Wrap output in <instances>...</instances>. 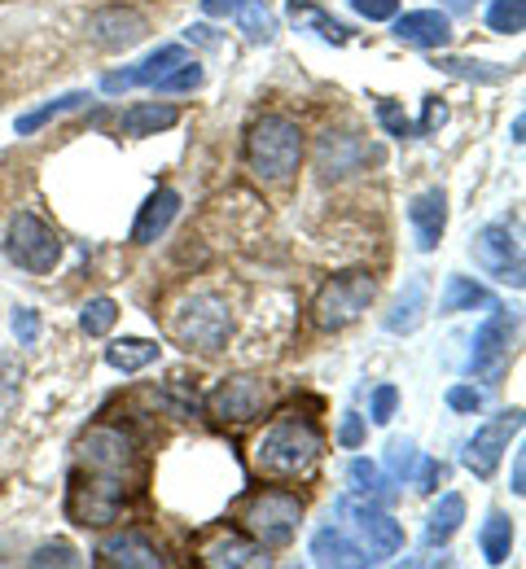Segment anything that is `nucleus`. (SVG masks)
<instances>
[{
  "label": "nucleus",
  "mask_w": 526,
  "mask_h": 569,
  "mask_svg": "<svg viewBox=\"0 0 526 569\" xmlns=\"http://www.w3.org/2000/svg\"><path fill=\"white\" fill-rule=\"evenodd\" d=\"M136 465H141V451L132 434H123L119 425H92L79 438V456H75L70 487H66V517L92 531L119 522Z\"/></svg>",
  "instance_id": "nucleus-1"
},
{
  "label": "nucleus",
  "mask_w": 526,
  "mask_h": 569,
  "mask_svg": "<svg viewBox=\"0 0 526 569\" xmlns=\"http://www.w3.org/2000/svg\"><path fill=\"white\" fill-rule=\"evenodd\" d=\"M321 434L303 416H281L255 438V469L264 478H299L321 460Z\"/></svg>",
  "instance_id": "nucleus-2"
},
{
  "label": "nucleus",
  "mask_w": 526,
  "mask_h": 569,
  "mask_svg": "<svg viewBox=\"0 0 526 569\" xmlns=\"http://www.w3.org/2000/svg\"><path fill=\"white\" fill-rule=\"evenodd\" d=\"M246 163L268 185L290 180L299 171V163H303V132H299V123L286 119V114H264L250 127V136H246Z\"/></svg>",
  "instance_id": "nucleus-3"
},
{
  "label": "nucleus",
  "mask_w": 526,
  "mask_h": 569,
  "mask_svg": "<svg viewBox=\"0 0 526 569\" xmlns=\"http://www.w3.org/2000/svg\"><path fill=\"white\" fill-rule=\"evenodd\" d=\"M171 337L184 346V350H202V355H215L224 350L228 342V328H233V315H228V302L215 298V293H193L184 298L171 320H167Z\"/></svg>",
  "instance_id": "nucleus-4"
},
{
  "label": "nucleus",
  "mask_w": 526,
  "mask_h": 569,
  "mask_svg": "<svg viewBox=\"0 0 526 569\" xmlns=\"http://www.w3.org/2000/svg\"><path fill=\"white\" fill-rule=\"evenodd\" d=\"M373 293H378V281H373L369 272H343V277H334V281L316 293L312 320H316L325 333H338V328L356 324V320L369 311Z\"/></svg>",
  "instance_id": "nucleus-5"
},
{
  "label": "nucleus",
  "mask_w": 526,
  "mask_h": 569,
  "mask_svg": "<svg viewBox=\"0 0 526 569\" xmlns=\"http://www.w3.org/2000/svg\"><path fill=\"white\" fill-rule=\"evenodd\" d=\"M299 522H303V504H299V495H290V491H264V495H255V500L246 504V513H242V526H246V535H250L259 548H286V544L294 539Z\"/></svg>",
  "instance_id": "nucleus-6"
},
{
  "label": "nucleus",
  "mask_w": 526,
  "mask_h": 569,
  "mask_svg": "<svg viewBox=\"0 0 526 569\" xmlns=\"http://www.w3.org/2000/svg\"><path fill=\"white\" fill-rule=\"evenodd\" d=\"M4 255H9L18 268L44 277V272H53V268L61 264V237H57L40 215L18 211V215L9 220V233H4Z\"/></svg>",
  "instance_id": "nucleus-7"
},
{
  "label": "nucleus",
  "mask_w": 526,
  "mask_h": 569,
  "mask_svg": "<svg viewBox=\"0 0 526 569\" xmlns=\"http://www.w3.org/2000/svg\"><path fill=\"white\" fill-rule=\"evenodd\" d=\"M268 403H272V381H264V377H228V381H220V386L211 390L206 412H211L215 421L242 425V421L264 416Z\"/></svg>",
  "instance_id": "nucleus-8"
},
{
  "label": "nucleus",
  "mask_w": 526,
  "mask_h": 569,
  "mask_svg": "<svg viewBox=\"0 0 526 569\" xmlns=\"http://www.w3.org/2000/svg\"><path fill=\"white\" fill-rule=\"evenodd\" d=\"M514 328H518V315L492 306V320L474 333V350H470V364H466L470 377H479V381H501V372H505V364H510Z\"/></svg>",
  "instance_id": "nucleus-9"
},
{
  "label": "nucleus",
  "mask_w": 526,
  "mask_h": 569,
  "mask_svg": "<svg viewBox=\"0 0 526 569\" xmlns=\"http://www.w3.org/2000/svg\"><path fill=\"white\" fill-rule=\"evenodd\" d=\"M470 255H474V264H479L488 277H496L501 284H514V289H523L526 284L523 246H518V237H514L505 224H488V228H479V237H474Z\"/></svg>",
  "instance_id": "nucleus-10"
},
{
  "label": "nucleus",
  "mask_w": 526,
  "mask_h": 569,
  "mask_svg": "<svg viewBox=\"0 0 526 569\" xmlns=\"http://www.w3.org/2000/svg\"><path fill=\"white\" fill-rule=\"evenodd\" d=\"M523 429V412H505L496 421H488L483 429H474V438L466 443V469L474 478H492L501 456L510 451V438Z\"/></svg>",
  "instance_id": "nucleus-11"
},
{
  "label": "nucleus",
  "mask_w": 526,
  "mask_h": 569,
  "mask_svg": "<svg viewBox=\"0 0 526 569\" xmlns=\"http://www.w3.org/2000/svg\"><path fill=\"white\" fill-rule=\"evenodd\" d=\"M343 517L356 522L360 539L369 544V561H382V557H395L404 548V526L387 513V509H373V504H356V500H343L338 504Z\"/></svg>",
  "instance_id": "nucleus-12"
},
{
  "label": "nucleus",
  "mask_w": 526,
  "mask_h": 569,
  "mask_svg": "<svg viewBox=\"0 0 526 569\" xmlns=\"http://www.w3.org/2000/svg\"><path fill=\"white\" fill-rule=\"evenodd\" d=\"M88 35H92V44L119 53V48L141 44V40L149 35V22H145V13L127 9V4H105V9H97V13L88 18Z\"/></svg>",
  "instance_id": "nucleus-13"
},
{
  "label": "nucleus",
  "mask_w": 526,
  "mask_h": 569,
  "mask_svg": "<svg viewBox=\"0 0 526 569\" xmlns=\"http://www.w3.org/2000/svg\"><path fill=\"white\" fill-rule=\"evenodd\" d=\"M189 62V53L180 48V44H163V48H154L141 66H132V70H114V75H105L101 79V92H127V88H141V83H158L163 75H171L176 66H184Z\"/></svg>",
  "instance_id": "nucleus-14"
},
{
  "label": "nucleus",
  "mask_w": 526,
  "mask_h": 569,
  "mask_svg": "<svg viewBox=\"0 0 526 569\" xmlns=\"http://www.w3.org/2000/svg\"><path fill=\"white\" fill-rule=\"evenodd\" d=\"M395 40L413 48H448L452 44V22L439 9H413L395 13Z\"/></svg>",
  "instance_id": "nucleus-15"
},
{
  "label": "nucleus",
  "mask_w": 526,
  "mask_h": 569,
  "mask_svg": "<svg viewBox=\"0 0 526 569\" xmlns=\"http://www.w3.org/2000/svg\"><path fill=\"white\" fill-rule=\"evenodd\" d=\"M369 158H373V154H369L356 136H347V132H325V136H321V149H316V167H321L325 180H343V176L360 171Z\"/></svg>",
  "instance_id": "nucleus-16"
},
{
  "label": "nucleus",
  "mask_w": 526,
  "mask_h": 569,
  "mask_svg": "<svg viewBox=\"0 0 526 569\" xmlns=\"http://www.w3.org/2000/svg\"><path fill=\"white\" fill-rule=\"evenodd\" d=\"M97 557H101V566H119V569H163V553L141 535V531H123V535H114V539H105L101 548H97Z\"/></svg>",
  "instance_id": "nucleus-17"
},
{
  "label": "nucleus",
  "mask_w": 526,
  "mask_h": 569,
  "mask_svg": "<svg viewBox=\"0 0 526 569\" xmlns=\"http://www.w3.org/2000/svg\"><path fill=\"white\" fill-rule=\"evenodd\" d=\"M176 215H180V193L176 189H154L145 198L141 215H136V224H132V242L136 246H154L176 224Z\"/></svg>",
  "instance_id": "nucleus-18"
},
{
  "label": "nucleus",
  "mask_w": 526,
  "mask_h": 569,
  "mask_svg": "<svg viewBox=\"0 0 526 569\" xmlns=\"http://www.w3.org/2000/svg\"><path fill=\"white\" fill-rule=\"evenodd\" d=\"M409 224H413V233H417V250L430 255V250L439 246L444 228H448V193H444V189H426L422 198H413Z\"/></svg>",
  "instance_id": "nucleus-19"
},
{
  "label": "nucleus",
  "mask_w": 526,
  "mask_h": 569,
  "mask_svg": "<svg viewBox=\"0 0 526 569\" xmlns=\"http://www.w3.org/2000/svg\"><path fill=\"white\" fill-rule=\"evenodd\" d=\"M312 561H316V566H334V569L373 566V561H369V553H365L360 544H351V539H347L343 531H334V526L316 531V539H312Z\"/></svg>",
  "instance_id": "nucleus-20"
},
{
  "label": "nucleus",
  "mask_w": 526,
  "mask_h": 569,
  "mask_svg": "<svg viewBox=\"0 0 526 569\" xmlns=\"http://www.w3.org/2000/svg\"><path fill=\"white\" fill-rule=\"evenodd\" d=\"M176 123H180V110L167 105V101H141V105L119 114V132L123 136H158V132H167Z\"/></svg>",
  "instance_id": "nucleus-21"
},
{
  "label": "nucleus",
  "mask_w": 526,
  "mask_h": 569,
  "mask_svg": "<svg viewBox=\"0 0 526 569\" xmlns=\"http://www.w3.org/2000/svg\"><path fill=\"white\" fill-rule=\"evenodd\" d=\"M202 561L206 566H228V569H242V566H259L264 561V548L255 539H237V535H220L202 548Z\"/></svg>",
  "instance_id": "nucleus-22"
},
{
  "label": "nucleus",
  "mask_w": 526,
  "mask_h": 569,
  "mask_svg": "<svg viewBox=\"0 0 526 569\" xmlns=\"http://www.w3.org/2000/svg\"><path fill=\"white\" fill-rule=\"evenodd\" d=\"M154 359H158V342H149V337H114L105 346V364L119 372H141Z\"/></svg>",
  "instance_id": "nucleus-23"
},
{
  "label": "nucleus",
  "mask_w": 526,
  "mask_h": 569,
  "mask_svg": "<svg viewBox=\"0 0 526 569\" xmlns=\"http://www.w3.org/2000/svg\"><path fill=\"white\" fill-rule=\"evenodd\" d=\"M461 522H466V500L457 495V491H448V495H439V504H435V513L426 517V544L430 548H439V544H448L457 531H461Z\"/></svg>",
  "instance_id": "nucleus-24"
},
{
  "label": "nucleus",
  "mask_w": 526,
  "mask_h": 569,
  "mask_svg": "<svg viewBox=\"0 0 526 569\" xmlns=\"http://www.w3.org/2000/svg\"><path fill=\"white\" fill-rule=\"evenodd\" d=\"M290 18L299 22V31H316V35H321V40H329V44H347V40H351V26H347V22H338V18H329L321 4L290 0Z\"/></svg>",
  "instance_id": "nucleus-25"
},
{
  "label": "nucleus",
  "mask_w": 526,
  "mask_h": 569,
  "mask_svg": "<svg viewBox=\"0 0 526 569\" xmlns=\"http://www.w3.org/2000/svg\"><path fill=\"white\" fill-rule=\"evenodd\" d=\"M474 306H496V298L479 281H470V277H448L439 311H444V315H457V311H474Z\"/></svg>",
  "instance_id": "nucleus-26"
},
{
  "label": "nucleus",
  "mask_w": 526,
  "mask_h": 569,
  "mask_svg": "<svg viewBox=\"0 0 526 569\" xmlns=\"http://www.w3.org/2000/svg\"><path fill=\"white\" fill-rule=\"evenodd\" d=\"M444 75H452V79H470V83H505L514 70L510 66H492V62H470V57H439L435 62Z\"/></svg>",
  "instance_id": "nucleus-27"
},
{
  "label": "nucleus",
  "mask_w": 526,
  "mask_h": 569,
  "mask_svg": "<svg viewBox=\"0 0 526 569\" xmlns=\"http://www.w3.org/2000/svg\"><path fill=\"white\" fill-rule=\"evenodd\" d=\"M422 320H426V281L417 277V281L409 284V293L395 302V311L387 315V328L391 333H413Z\"/></svg>",
  "instance_id": "nucleus-28"
},
{
  "label": "nucleus",
  "mask_w": 526,
  "mask_h": 569,
  "mask_svg": "<svg viewBox=\"0 0 526 569\" xmlns=\"http://www.w3.org/2000/svg\"><path fill=\"white\" fill-rule=\"evenodd\" d=\"M479 544H483L488 566H505V561H510V548H514V522H510L505 513H492V517L483 522Z\"/></svg>",
  "instance_id": "nucleus-29"
},
{
  "label": "nucleus",
  "mask_w": 526,
  "mask_h": 569,
  "mask_svg": "<svg viewBox=\"0 0 526 569\" xmlns=\"http://www.w3.org/2000/svg\"><path fill=\"white\" fill-rule=\"evenodd\" d=\"M233 18H237V26L246 31V40H255V44H268V40L277 35V18H272V9H268L264 0H237Z\"/></svg>",
  "instance_id": "nucleus-30"
},
{
  "label": "nucleus",
  "mask_w": 526,
  "mask_h": 569,
  "mask_svg": "<svg viewBox=\"0 0 526 569\" xmlns=\"http://www.w3.org/2000/svg\"><path fill=\"white\" fill-rule=\"evenodd\" d=\"M88 101V92H66V97H53L48 105H40V110H26L13 127H18V136H31V132H40L48 119H57V114H66V110H79Z\"/></svg>",
  "instance_id": "nucleus-31"
},
{
  "label": "nucleus",
  "mask_w": 526,
  "mask_h": 569,
  "mask_svg": "<svg viewBox=\"0 0 526 569\" xmlns=\"http://www.w3.org/2000/svg\"><path fill=\"white\" fill-rule=\"evenodd\" d=\"M114 320H119V302L114 298H88L83 311H79V328L88 337H105L114 328Z\"/></svg>",
  "instance_id": "nucleus-32"
},
{
  "label": "nucleus",
  "mask_w": 526,
  "mask_h": 569,
  "mask_svg": "<svg viewBox=\"0 0 526 569\" xmlns=\"http://www.w3.org/2000/svg\"><path fill=\"white\" fill-rule=\"evenodd\" d=\"M488 26L501 35H523L526 26V0H492L488 9Z\"/></svg>",
  "instance_id": "nucleus-33"
},
{
  "label": "nucleus",
  "mask_w": 526,
  "mask_h": 569,
  "mask_svg": "<svg viewBox=\"0 0 526 569\" xmlns=\"http://www.w3.org/2000/svg\"><path fill=\"white\" fill-rule=\"evenodd\" d=\"M202 79H206L202 66H198V62H184V66H176L171 75H163L154 88H158V92H193V88H202Z\"/></svg>",
  "instance_id": "nucleus-34"
},
{
  "label": "nucleus",
  "mask_w": 526,
  "mask_h": 569,
  "mask_svg": "<svg viewBox=\"0 0 526 569\" xmlns=\"http://www.w3.org/2000/svg\"><path fill=\"white\" fill-rule=\"evenodd\" d=\"M387 469H391L395 478H413V469H417V443H413V438H395V443L387 447Z\"/></svg>",
  "instance_id": "nucleus-35"
},
{
  "label": "nucleus",
  "mask_w": 526,
  "mask_h": 569,
  "mask_svg": "<svg viewBox=\"0 0 526 569\" xmlns=\"http://www.w3.org/2000/svg\"><path fill=\"white\" fill-rule=\"evenodd\" d=\"M378 123L395 136V141H404V136H417V123L395 105V101H378Z\"/></svg>",
  "instance_id": "nucleus-36"
},
{
  "label": "nucleus",
  "mask_w": 526,
  "mask_h": 569,
  "mask_svg": "<svg viewBox=\"0 0 526 569\" xmlns=\"http://www.w3.org/2000/svg\"><path fill=\"white\" fill-rule=\"evenodd\" d=\"M26 566H79V553L70 548V544H44V548H35L31 557H26Z\"/></svg>",
  "instance_id": "nucleus-37"
},
{
  "label": "nucleus",
  "mask_w": 526,
  "mask_h": 569,
  "mask_svg": "<svg viewBox=\"0 0 526 569\" xmlns=\"http://www.w3.org/2000/svg\"><path fill=\"white\" fill-rule=\"evenodd\" d=\"M351 487L365 495H382V469L373 460H351Z\"/></svg>",
  "instance_id": "nucleus-38"
},
{
  "label": "nucleus",
  "mask_w": 526,
  "mask_h": 569,
  "mask_svg": "<svg viewBox=\"0 0 526 569\" xmlns=\"http://www.w3.org/2000/svg\"><path fill=\"white\" fill-rule=\"evenodd\" d=\"M13 337H18V346H31L40 337V311L35 306H18L13 311Z\"/></svg>",
  "instance_id": "nucleus-39"
},
{
  "label": "nucleus",
  "mask_w": 526,
  "mask_h": 569,
  "mask_svg": "<svg viewBox=\"0 0 526 569\" xmlns=\"http://www.w3.org/2000/svg\"><path fill=\"white\" fill-rule=\"evenodd\" d=\"M395 408H400V390H395V386H378V390H373V408H369L373 425H387V421L395 416Z\"/></svg>",
  "instance_id": "nucleus-40"
},
{
  "label": "nucleus",
  "mask_w": 526,
  "mask_h": 569,
  "mask_svg": "<svg viewBox=\"0 0 526 569\" xmlns=\"http://www.w3.org/2000/svg\"><path fill=\"white\" fill-rule=\"evenodd\" d=\"M351 9L369 22H391L400 13V0H351Z\"/></svg>",
  "instance_id": "nucleus-41"
},
{
  "label": "nucleus",
  "mask_w": 526,
  "mask_h": 569,
  "mask_svg": "<svg viewBox=\"0 0 526 569\" xmlns=\"http://www.w3.org/2000/svg\"><path fill=\"white\" fill-rule=\"evenodd\" d=\"M448 408H452V412H479V408H483V390H474V386H452V390H448Z\"/></svg>",
  "instance_id": "nucleus-42"
},
{
  "label": "nucleus",
  "mask_w": 526,
  "mask_h": 569,
  "mask_svg": "<svg viewBox=\"0 0 526 569\" xmlns=\"http://www.w3.org/2000/svg\"><path fill=\"white\" fill-rule=\"evenodd\" d=\"M413 473H417V491H422V495H435V491H439V482H444V473H448V469H444V465H439V460H422V465H417V469H413Z\"/></svg>",
  "instance_id": "nucleus-43"
},
{
  "label": "nucleus",
  "mask_w": 526,
  "mask_h": 569,
  "mask_svg": "<svg viewBox=\"0 0 526 569\" xmlns=\"http://www.w3.org/2000/svg\"><path fill=\"white\" fill-rule=\"evenodd\" d=\"M448 123V105L439 101V97H426V114H422V123H417V136H430L435 127H444Z\"/></svg>",
  "instance_id": "nucleus-44"
},
{
  "label": "nucleus",
  "mask_w": 526,
  "mask_h": 569,
  "mask_svg": "<svg viewBox=\"0 0 526 569\" xmlns=\"http://www.w3.org/2000/svg\"><path fill=\"white\" fill-rule=\"evenodd\" d=\"M338 443H343V447H360V443H365V416L347 412L343 425H338Z\"/></svg>",
  "instance_id": "nucleus-45"
},
{
  "label": "nucleus",
  "mask_w": 526,
  "mask_h": 569,
  "mask_svg": "<svg viewBox=\"0 0 526 569\" xmlns=\"http://www.w3.org/2000/svg\"><path fill=\"white\" fill-rule=\"evenodd\" d=\"M237 9V0H202V13H211V18H228Z\"/></svg>",
  "instance_id": "nucleus-46"
},
{
  "label": "nucleus",
  "mask_w": 526,
  "mask_h": 569,
  "mask_svg": "<svg viewBox=\"0 0 526 569\" xmlns=\"http://www.w3.org/2000/svg\"><path fill=\"white\" fill-rule=\"evenodd\" d=\"M514 491H518V495L526 491V460H523V456L514 460Z\"/></svg>",
  "instance_id": "nucleus-47"
},
{
  "label": "nucleus",
  "mask_w": 526,
  "mask_h": 569,
  "mask_svg": "<svg viewBox=\"0 0 526 569\" xmlns=\"http://www.w3.org/2000/svg\"><path fill=\"white\" fill-rule=\"evenodd\" d=\"M189 40H202V44H215V31L198 22V26H189Z\"/></svg>",
  "instance_id": "nucleus-48"
},
{
  "label": "nucleus",
  "mask_w": 526,
  "mask_h": 569,
  "mask_svg": "<svg viewBox=\"0 0 526 569\" xmlns=\"http://www.w3.org/2000/svg\"><path fill=\"white\" fill-rule=\"evenodd\" d=\"M444 4H448V9H452V13H470V9H474V4H479V0H444Z\"/></svg>",
  "instance_id": "nucleus-49"
},
{
  "label": "nucleus",
  "mask_w": 526,
  "mask_h": 569,
  "mask_svg": "<svg viewBox=\"0 0 526 569\" xmlns=\"http://www.w3.org/2000/svg\"><path fill=\"white\" fill-rule=\"evenodd\" d=\"M523 132H526V119L518 114V119H514V141H518V145H523Z\"/></svg>",
  "instance_id": "nucleus-50"
}]
</instances>
